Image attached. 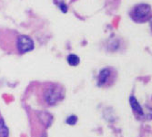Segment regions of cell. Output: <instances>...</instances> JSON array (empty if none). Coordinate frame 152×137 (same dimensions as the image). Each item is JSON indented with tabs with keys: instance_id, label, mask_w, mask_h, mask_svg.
<instances>
[{
	"instance_id": "cell-1",
	"label": "cell",
	"mask_w": 152,
	"mask_h": 137,
	"mask_svg": "<svg viewBox=\"0 0 152 137\" xmlns=\"http://www.w3.org/2000/svg\"><path fill=\"white\" fill-rule=\"evenodd\" d=\"M151 9L150 6L148 4H140L134 7L130 13L129 16L131 19H133L137 23H144L147 22L150 18L151 15Z\"/></svg>"
},
{
	"instance_id": "cell-2",
	"label": "cell",
	"mask_w": 152,
	"mask_h": 137,
	"mask_svg": "<svg viewBox=\"0 0 152 137\" xmlns=\"http://www.w3.org/2000/svg\"><path fill=\"white\" fill-rule=\"evenodd\" d=\"M64 97V89L58 84H50L46 88L44 91L45 101L49 104L53 105L61 101Z\"/></svg>"
},
{
	"instance_id": "cell-3",
	"label": "cell",
	"mask_w": 152,
	"mask_h": 137,
	"mask_svg": "<svg viewBox=\"0 0 152 137\" xmlns=\"http://www.w3.org/2000/svg\"><path fill=\"white\" fill-rule=\"evenodd\" d=\"M17 47L20 53H26L34 49V42L28 36L20 35L17 40Z\"/></svg>"
},
{
	"instance_id": "cell-4",
	"label": "cell",
	"mask_w": 152,
	"mask_h": 137,
	"mask_svg": "<svg viewBox=\"0 0 152 137\" xmlns=\"http://www.w3.org/2000/svg\"><path fill=\"white\" fill-rule=\"evenodd\" d=\"M111 75H112L111 70H109V68H104V70H102L99 76V86L107 85L110 81V80H111Z\"/></svg>"
},
{
	"instance_id": "cell-5",
	"label": "cell",
	"mask_w": 152,
	"mask_h": 137,
	"mask_svg": "<svg viewBox=\"0 0 152 137\" xmlns=\"http://www.w3.org/2000/svg\"><path fill=\"white\" fill-rule=\"evenodd\" d=\"M129 102H130V105H131V107H132V109H133V111H134L136 113L139 114V115H143V111H142V109H141L140 105L139 104V102H137L136 98H135V97H130Z\"/></svg>"
},
{
	"instance_id": "cell-6",
	"label": "cell",
	"mask_w": 152,
	"mask_h": 137,
	"mask_svg": "<svg viewBox=\"0 0 152 137\" xmlns=\"http://www.w3.org/2000/svg\"><path fill=\"white\" fill-rule=\"evenodd\" d=\"M8 129L5 124V122L0 119V137H8Z\"/></svg>"
},
{
	"instance_id": "cell-7",
	"label": "cell",
	"mask_w": 152,
	"mask_h": 137,
	"mask_svg": "<svg viewBox=\"0 0 152 137\" xmlns=\"http://www.w3.org/2000/svg\"><path fill=\"white\" fill-rule=\"evenodd\" d=\"M79 58L75 54H70L69 56L67 57V62L70 66H77L79 64Z\"/></svg>"
},
{
	"instance_id": "cell-8",
	"label": "cell",
	"mask_w": 152,
	"mask_h": 137,
	"mask_svg": "<svg viewBox=\"0 0 152 137\" xmlns=\"http://www.w3.org/2000/svg\"><path fill=\"white\" fill-rule=\"evenodd\" d=\"M77 121V116L72 115V116H69L66 119V123H68V124H70V125H74V124H76Z\"/></svg>"
},
{
	"instance_id": "cell-9",
	"label": "cell",
	"mask_w": 152,
	"mask_h": 137,
	"mask_svg": "<svg viewBox=\"0 0 152 137\" xmlns=\"http://www.w3.org/2000/svg\"><path fill=\"white\" fill-rule=\"evenodd\" d=\"M58 6L59 7L60 10H61L63 13H66V12L67 11V7H66V5L63 1H59V2L58 3Z\"/></svg>"
}]
</instances>
